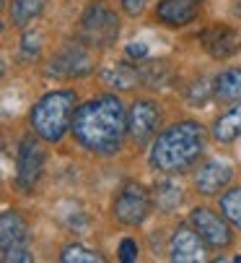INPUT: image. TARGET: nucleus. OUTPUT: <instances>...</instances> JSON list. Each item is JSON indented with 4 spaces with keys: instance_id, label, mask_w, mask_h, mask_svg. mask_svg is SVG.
<instances>
[{
    "instance_id": "1",
    "label": "nucleus",
    "mask_w": 241,
    "mask_h": 263,
    "mask_svg": "<svg viewBox=\"0 0 241 263\" xmlns=\"http://www.w3.org/2000/svg\"><path fill=\"white\" fill-rule=\"evenodd\" d=\"M70 130L83 148L101 157H112L122 148V141L127 133L125 104L114 94L94 97L75 109Z\"/></svg>"
},
{
    "instance_id": "2",
    "label": "nucleus",
    "mask_w": 241,
    "mask_h": 263,
    "mask_svg": "<svg viewBox=\"0 0 241 263\" xmlns=\"http://www.w3.org/2000/svg\"><path fill=\"white\" fill-rule=\"evenodd\" d=\"M205 152V128L194 120L174 123L161 133L150 148V164L158 172H187Z\"/></svg>"
},
{
    "instance_id": "3",
    "label": "nucleus",
    "mask_w": 241,
    "mask_h": 263,
    "mask_svg": "<svg viewBox=\"0 0 241 263\" xmlns=\"http://www.w3.org/2000/svg\"><path fill=\"white\" fill-rule=\"evenodd\" d=\"M73 118H75L73 91H52L42 97L31 107V115H29L34 133L47 143L62 141V136L73 128Z\"/></svg>"
},
{
    "instance_id": "4",
    "label": "nucleus",
    "mask_w": 241,
    "mask_h": 263,
    "mask_svg": "<svg viewBox=\"0 0 241 263\" xmlns=\"http://www.w3.org/2000/svg\"><path fill=\"white\" fill-rule=\"evenodd\" d=\"M117 36H119L117 13L106 3L96 0V3L83 13V18H80V42L94 47V50H106L117 42Z\"/></svg>"
},
{
    "instance_id": "5",
    "label": "nucleus",
    "mask_w": 241,
    "mask_h": 263,
    "mask_svg": "<svg viewBox=\"0 0 241 263\" xmlns=\"http://www.w3.org/2000/svg\"><path fill=\"white\" fill-rule=\"evenodd\" d=\"M0 253H3V260H31L29 253V227L18 211L6 209L0 214Z\"/></svg>"
},
{
    "instance_id": "6",
    "label": "nucleus",
    "mask_w": 241,
    "mask_h": 263,
    "mask_svg": "<svg viewBox=\"0 0 241 263\" xmlns=\"http://www.w3.org/2000/svg\"><path fill=\"white\" fill-rule=\"evenodd\" d=\"M86 47H83V42L65 45L50 60L47 76H55V79H83V76H89V73L94 70V58Z\"/></svg>"
},
{
    "instance_id": "7",
    "label": "nucleus",
    "mask_w": 241,
    "mask_h": 263,
    "mask_svg": "<svg viewBox=\"0 0 241 263\" xmlns=\"http://www.w3.org/2000/svg\"><path fill=\"white\" fill-rule=\"evenodd\" d=\"M150 203L153 198L148 196V191L140 182H125L122 191L114 198V216L122 224H127V227H138L150 214Z\"/></svg>"
},
{
    "instance_id": "8",
    "label": "nucleus",
    "mask_w": 241,
    "mask_h": 263,
    "mask_svg": "<svg viewBox=\"0 0 241 263\" xmlns=\"http://www.w3.org/2000/svg\"><path fill=\"white\" fill-rule=\"evenodd\" d=\"M45 170V152L34 136H26L18 146V157H16V187L24 193L34 191V185L42 177Z\"/></svg>"
},
{
    "instance_id": "9",
    "label": "nucleus",
    "mask_w": 241,
    "mask_h": 263,
    "mask_svg": "<svg viewBox=\"0 0 241 263\" xmlns=\"http://www.w3.org/2000/svg\"><path fill=\"white\" fill-rule=\"evenodd\" d=\"M158 123H161V112H158V104L150 102V99H135L130 112H127V133L133 136V141L138 146H145L156 130H158Z\"/></svg>"
},
{
    "instance_id": "10",
    "label": "nucleus",
    "mask_w": 241,
    "mask_h": 263,
    "mask_svg": "<svg viewBox=\"0 0 241 263\" xmlns=\"http://www.w3.org/2000/svg\"><path fill=\"white\" fill-rule=\"evenodd\" d=\"M228 219L223 216H218L215 211H210V209H192V214H189V224L192 227L203 235V240L210 245V248H228L231 245V240H233V235H231V230H228V224H226Z\"/></svg>"
},
{
    "instance_id": "11",
    "label": "nucleus",
    "mask_w": 241,
    "mask_h": 263,
    "mask_svg": "<svg viewBox=\"0 0 241 263\" xmlns=\"http://www.w3.org/2000/svg\"><path fill=\"white\" fill-rule=\"evenodd\" d=\"M205 240L194 227H177V232L171 235V242H169V250H171V260H179V263H194V260H203L205 258Z\"/></svg>"
},
{
    "instance_id": "12",
    "label": "nucleus",
    "mask_w": 241,
    "mask_h": 263,
    "mask_svg": "<svg viewBox=\"0 0 241 263\" xmlns=\"http://www.w3.org/2000/svg\"><path fill=\"white\" fill-rule=\"evenodd\" d=\"M203 45L215 60H226L241 50V36L226 24H215L203 31Z\"/></svg>"
},
{
    "instance_id": "13",
    "label": "nucleus",
    "mask_w": 241,
    "mask_h": 263,
    "mask_svg": "<svg viewBox=\"0 0 241 263\" xmlns=\"http://www.w3.org/2000/svg\"><path fill=\"white\" fill-rule=\"evenodd\" d=\"M231 177H233L231 164H226V162H221V159H210V162H205L203 167L197 170V175H194V187H197L203 196H215L218 191H223V187L231 182Z\"/></svg>"
},
{
    "instance_id": "14",
    "label": "nucleus",
    "mask_w": 241,
    "mask_h": 263,
    "mask_svg": "<svg viewBox=\"0 0 241 263\" xmlns=\"http://www.w3.org/2000/svg\"><path fill=\"white\" fill-rule=\"evenodd\" d=\"M156 16L166 26H184L197 16V0H164L158 3Z\"/></svg>"
},
{
    "instance_id": "15",
    "label": "nucleus",
    "mask_w": 241,
    "mask_h": 263,
    "mask_svg": "<svg viewBox=\"0 0 241 263\" xmlns=\"http://www.w3.org/2000/svg\"><path fill=\"white\" fill-rule=\"evenodd\" d=\"M101 81H104V86H112V89H119V91H130L140 84V73L130 63H114V65L101 70Z\"/></svg>"
},
{
    "instance_id": "16",
    "label": "nucleus",
    "mask_w": 241,
    "mask_h": 263,
    "mask_svg": "<svg viewBox=\"0 0 241 263\" xmlns=\"http://www.w3.org/2000/svg\"><path fill=\"white\" fill-rule=\"evenodd\" d=\"M213 94L221 102H241V68H226L215 76Z\"/></svg>"
},
{
    "instance_id": "17",
    "label": "nucleus",
    "mask_w": 241,
    "mask_h": 263,
    "mask_svg": "<svg viewBox=\"0 0 241 263\" xmlns=\"http://www.w3.org/2000/svg\"><path fill=\"white\" fill-rule=\"evenodd\" d=\"M238 136H241V102L213 123V138L218 143H231Z\"/></svg>"
},
{
    "instance_id": "18",
    "label": "nucleus",
    "mask_w": 241,
    "mask_h": 263,
    "mask_svg": "<svg viewBox=\"0 0 241 263\" xmlns=\"http://www.w3.org/2000/svg\"><path fill=\"white\" fill-rule=\"evenodd\" d=\"M150 198H153V203H156V209L158 211H174L179 203H182V187L174 182V180H158L156 185H153V193H150Z\"/></svg>"
},
{
    "instance_id": "19",
    "label": "nucleus",
    "mask_w": 241,
    "mask_h": 263,
    "mask_svg": "<svg viewBox=\"0 0 241 263\" xmlns=\"http://www.w3.org/2000/svg\"><path fill=\"white\" fill-rule=\"evenodd\" d=\"M140 73V84L148 89H166L171 84V68L161 60H148L138 65Z\"/></svg>"
},
{
    "instance_id": "20",
    "label": "nucleus",
    "mask_w": 241,
    "mask_h": 263,
    "mask_svg": "<svg viewBox=\"0 0 241 263\" xmlns=\"http://www.w3.org/2000/svg\"><path fill=\"white\" fill-rule=\"evenodd\" d=\"M47 0H13L11 3V18L16 26H26L45 11Z\"/></svg>"
},
{
    "instance_id": "21",
    "label": "nucleus",
    "mask_w": 241,
    "mask_h": 263,
    "mask_svg": "<svg viewBox=\"0 0 241 263\" xmlns=\"http://www.w3.org/2000/svg\"><path fill=\"white\" fill-rule=\"evenodd\" d=\"M221 214L241 230V187H231L221 196Z\"/></svg>"
},
{
    "instance_id": "22",
    "label": "nucleus",
    "mask_w": 241,
    "mask_h": 263,
    "mask_svg": "<svg viewBox=\"0 0 241 263\" xmlns=\"http://www.w3.org/2000/svg\"><path fill=\"white\" fill-rule=\"evenodd\" d=\"M60 260L62 263H101L104 258L83 245H68L62 253H60Z\"/></svg>"
},
{
    "instance_id": "23",
    "label": "nucleus",
    "mask_w": 241,
    "mask_h": 263,
    "mask_svg": "<svg viewBox=\"0 0 241 263\" xmlns=\"http://www.w3.org/2000/svg\"><path fill=\"white\" fill-rule=\"evenodd\" d=\"M135 258H138V245H135V240L125 237L122 242H119V260H125V263H133Z\"/></svg>"
},
{
    "instance_id": "24",
    "label": "nucleus",
    "mask_w": 241,
    "mask_h": 263,
    "mask_svg": "<svg viewBox=\"0 0 241 263\" xmlns=\"http://www.w3.org/2000/svg\"><path fill=\"white\" fill-rule=\"evenodd\" d=\"M36 52H39V34H26L24 36V58L34 60Z\"/></svg>"
},
{
    "instance_id": "25",
    "label": "nucleus",
    "mask_w": 241,
    "mask_h": 263,
    "mask_svg": "<svg viewBox=\"0 0 241 263\" xmlns=\"http://www.w3.org/2000/svg\"><path fill=\"white\" fill-rule=\"evenodd\" d=\"M189 102H194V104L208 102V84L205 81H200V84H194V89H189Z\"/></svg>"
},
{
    "instance_id": "26",
    "label": "nucleus",
    "mask_w": 241,
    "mask_h": 263,
    "mask_svg": "<svg viewBox=\"0 0 241 263\" xmlns=\"http://www.w3.org/2000/svg\"><path fill=\"white\" fill-rule=\"evenodd\" d=\"M145 3H148V0H119V6H122V11H125L127 16L143 13V11H145Z\"/></svg>"
},
{
    "instance_id": "27",
    "label": "nucleus",
    "mask_w": 241,
    "mask_h": 263,
    "mask_svg": "<svg viewBox=\"0 0 241 263\" xmlns=\"http://www.w3.org/2000/svg\"><path fill=\"white\" fill-rule=\"evenodd\" d=\"M127 55L135 58V60H143V58L148 55V45H143V42H130V45H127Z\"/></svg>"
},
{
    "instance_id": "28",
    "label": "nucleus",
    "mask_w": 241,
    "mask_h": 263,
    "mask_svg": "<svg viewBox=\"0 0 241 263\" xmlns=\"http://www.w3.org/2000/svg\"><path fill=\"white\" fill-rule=\"evenodd\" d=\"M236 16H241V0H236Z\"/></svg>"
},
{
    "instance_id": "29",
    "label": "nucleus",
    "mask_w": 241,
    "mask_h": 263,
    "mask_svg": "<svg viewBox=\"0 0 241 263\" xmlns=\"http://www.w3.org/2000/svg\"><path fill=\"white\" fill-rule=\"evenodd\" d=\"M233 260H236V263H241V255H236V258H233Z\"/></svg>"
}]
</instances>
